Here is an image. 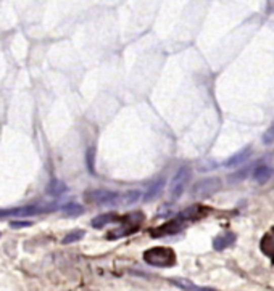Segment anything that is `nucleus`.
Returning <instances> with one entry per match:
<instances>
[{
  "label": "nucleus",
  "mask_w": 274,
  "mask_h": 291,
  "mask_svg": "<svg viewBox=\"0 0 274 291\" xmlns=\"http://www.w3.org/2000/svg\"><path fill=\"white\" fill-rule=\"evenodd\" d=\"M144 261L155 267H170L176 264V254L171 248L166 246H156L144 253Z\"/></svg>",
  "instance_id": "nucleus-1"
},
{
  "label": "nucleus",
  "mask_w": 274,
  "mask_h": 291,
  "mask_svg": "<svg viewBox=\"0 0 274 291\" xmlns=\"http://www.w3.org/2000/svg\"><path fill=\"white\" fill-rule=\"evenodd\" d=\"M144 219H145V216L140 213V211H134V213L126 214L125 217L120 219L121 225L116 228V230H113V232L108 233V238H110V240H113V238H121V236H126V235L137 232L140 228V225L144 224Z\"/></svg>",
  "instance_id": "nucleus-2"
},
{
  "label": "nucleus",
  "mask_w": 274,
  "mask_h": 291,
  "mask_svg": "<svg viewBox=\"0 0 274 291\" xmlns=\"http://www.w3.org/2000/svg\"><path fill=\"white\" fill-rule=\"evenodd\" d=\"M190 175H192V171L187 166L181 167V169L174 174V177L171 179V183H170V198L173 201L181 198L182 191L185 190V187H187V183L190 180Z\"/></svg>",
  "instance_id": "nucleus-3"
},
{
  "label": "nucleus",
  "mask_w": 274,
  "mask_h": 291,
  "mask_svg": "<svg viewBox=\"0 0 274 291\" xmlns=\"http://www.w3.org/2000/svg\"><path fill=\"white\" fill-rule=\"evenodd\" d=\"M218 190H221V180L218 177H207L193 185L192 197L197 200H203V198L215 195Z\"/></svg>",
  "instance_id": "nucleus-4"
},
{
  "label": "nucleus",
  "mask_w": 274,
  "mask_h": 291,
  "mask_svg": "<svg viewBox=\"0 0 274 291\" xmlns=\"http://www.w3.org/2000/svg\"><path fill=\"white\" fill-rule=\"evenodd\" d=\"M121 195H118L116 191L111 190H92L87 191L84 198L89 203H97V205H111V203H116Z\"/></svg>",
  "instance_id": "nucleus-5"
},
{
  "label": "nucleus",
  "mask_w": 274,
  "mask_h": 291,
  "mask_svg": "<svg viewBox=\"0 0 274 291\" xmlns=\"http://www.w3.org/2000/svg\"><path fill=\"white\" fill-rule=\"evenodd\" d=\"M182 227H184V222H182V219H173L170 220V222H166L160 227H156L153 228L152 233L153 236H165V235H174V233H178L182 230Z\"/></svg>",
  "instance_id": "nucleus-6"
},
{
  "label": "nucleus",
  "mask_w": 274,
  "mask_h": 291,
  "mask_svg": "<svg viewBox=\"0 0 274 291\" xmlns=\"http://www.w3.org/2000/svg\"><path fill=\"white\" fill-rule=\"evenodd\" d=\"M252 155V147H247L244 150H241V152H237L236 155H232L231 158H227V160L224 161V166L226 167H237L244 164L247 160H249V156Z\"/></svg>",
  "instance_id": "nucleus-7"
},
{
  "label": "nucleus",
  "mask_w": 274,
  "mask_h": 291,
  "mask_svg": "<svg viewBox=\"0 0 274 291\" xmlns=\"http://www.w3.org/2000/svg\"><path fill=\"white\" fill-rule=\"evenodd\" d=\"M234 241H236V235L232 232H224V233L218 235L213 240V248L216 251H224L229 248V246H232Z\"/></svg>",
  "instance_id": "nucleus-8"
},
{
  "label": "nucleus",
  "mask_w": 274,
  "mask_h": 291,
  "mask_svg": "<svg viewBox=\"0 0 274 291\" xmlns=\"http://www.w3.org/2000/svg\"><path fill=\"white\" fill-rule=\"evenodd\" d=\"M120 216L116 213H107V214H100V216H97L92 219V227L94 228H102L105 225H108V224H113V222H120Z\"/></svg>",
  "instance_id": "nucleus-9"
},
{
  "label": "nucleus",
  "mask_w": 274,
  "mask_h": 291,
  "mask_svg": "<svg viewBox=\"0 0 274 291\" xmlns=\"http://www.w3.org/2000/svg\"><path fill=\"white\" fill-rule=\"evenodd\" d=\"M271 177H272V169H271L269 166L261 164V166H256V167H255V171H253V179H255L256 183L263 185V183H266Z\"/></svg>",
  "instance_id": "nucleus-10"
},
{
  "label": "nucleus",
  "mask_w": 274,
  "mask_h": 291,
  "mask_svg": "<svg viewBox=\"0 0 274 291\" xmlns=\"http://www.w3.org/2000/svg\"><path fill=\"white\" fill-rule=\"evenodd\" d=\"M260 248H261L263 254H266L268 258H274V227L263 236Z\"/></svg>",
  "instance_id": "nucleus-11"
},
{
  "label": "nucleus",
  "mask_w": 274,
  "mask_h": 291,
  "mask_svg": "<svg viewBox=\"0 0 274 291\" xmlns=\"http://www.w3.org/2000/svg\"><path fill=\"white\" fill-rule=\"evenodd\" d=\"M66 190H68V187H66L65 182H61L58 179H54L49 183L47 193H49L50 197H61V195H65Z\"/></svg>",
  "instance_id": "nucleus-12"
},
{
  "label": "nucleus",
  "mask_w": 274,
  "mask_h": 291,
  "mask_svg": "<svg viewBox=\"0 0 274 291\" xmlns=\"http://www.w3.org/2000/svg\"><path fill=\"white\" fill-rule=\"evenodd\" d=\"M163 185H165V179H158L156 182H153L150 187L145 190L144 193V201H152L153 198H156V195L163 190Z\"/></svg>",
  "instance_id": "nucleus-13"
},
{
  "label": "nucleus",
  "mask_w": 274,
  "mask_h": 291,
  "mask_svg": "<svg viewBox=\"0 0 274 291\" xmlns=\"http://www.w3.org/2000/svg\"><path fill=\"white\" fill-rule=\"evenodd\" d=\"M61 211L66 214V216H79L84 213V208L77 203H66L65 206H61Z\"/></svg>",
  "instance_id": "nucleus-14"
},
{
  "label": "nucleus",
  "mask_w": 274,
  "mask_h": 291,
  "mask_svg": "<svg viewBox=\"0 0 274 291\" xmlns=\"http://www.w3.org/2000/svg\"><path fill=\"white\" fill-rule=\"evenodd\" d=\"M171 283L176 285L178 288H182V289H205V288H200L197 285L190 283V281L185 280V278H171Z\"/></svg>",
  "instance_id": "nucleus-15"
},
{
  "label": "nucleus",
  "mask_w": 274,
  "mask_h": 291,
  "mask_svg": "<svg viewBox=\"0 0 274 291\" xmlns=\"http://www.w3.org/2000/svg\"><path fill=\"white\" fill-rule=\"evenodd\" d=\"M81 238H84V232L83 230H74V232H71V233H68L65 238H63V243L65 245H69V243H76V241H79Z\"/></svg>",
  "instance_id": "nucleus-16"
},
{
  "label": "nucleus",
  "mask_w": 274,
  "mask_h": 291,
  "mask_svg": "<svg viewBox=\"0 0 274 291\" xmlns=\"http://www.w3.org/2000/svg\"><path fill=\"white\" fill-rule=\"evenodd\" d=\"M139 197H140L139 191H137V190H132V191L125 193L123 197H120V200L123 201V205H131V203H134Z\"/></svg>",
  "instance_id": "nucleus-17"
},
{
  "label": "nucleus",
  "mask_w": 274,
  "mask_h": 291,
  "mask_svg": "<svg viewBox=\"0 0 274 291\" xmlns=\"http://www.w3.org/2000/svg\"><path fill=\"white\" fill-rule=\"evenodd\" d=\"M250 171H252V166H247L245 169H242L241 172H237V174H232L231 175V182H239V180H244L247 175L250 174Z\"/></svg>",
  "instance_id": "nucleus-18"
},
{
  "label": "nucleus",
  "mask_w": 274,
  "mask_h": 291,
  "mask_svg": "<svg viewBox=\"0 0 274 291\" xmlns=\"http://www.w3.org/2000/svg\"><path fill=\"white\" fill-rule=\"evenodd\" d=\"M263 143H264V145H271V143H274V126L269 127L266 132H264V135H263Z\"/></svg>",
  "instance_id": "nucleus-19"
},
{
  "label": "nucleus",
  "mask_w": 274,
  "mask_h": 291,
  "mask_svg": "<svg viewBox=\"0 0 274 291\" xmlns=\"http://www.w3.org/2000/svg\"><path fill=\"white\" fill-rule=\"evenodd\" d=\"M32 222H29V220H13V222H10V227L12 228H24V227H31Z\"/></svg>",
  "instance_id": "nucleus-20"
},
{
  "label": "nucleus",
  "mask_w": 274,
  "mask_h": 291,
  "mask_svg": "<svg viewBox=\"0 0 274 291\" xmlns=\"http://www.w3.org/2000/svg\"><path fill=\"white\" fill-rule=\"evenodd\" d=\"M87 166H89V171L94 172V148L87 152Z\"/></svg>",
  "instance_id": "nucleus-21"
}]
</instances>
